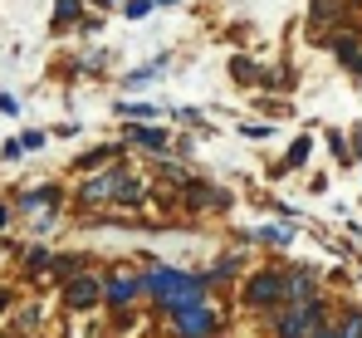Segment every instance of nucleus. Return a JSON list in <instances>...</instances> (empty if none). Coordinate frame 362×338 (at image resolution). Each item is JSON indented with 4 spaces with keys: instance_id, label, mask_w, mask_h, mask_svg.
I'll return each mask as SVG.
<instances>
[{
    "instance_id": "obj_1",
    "label": "nucleus",
    "mask_w": 362,
    "mask_h": 338,
    "mask_svg": "<svg viewBox=\"0 0 362 338\" xmlns=\"http://www.w3.org/2000/svg\"><path fill=\"white\" fill-rule=\"evenodd\" d=\"M142 289H152L157 304H167V309H186V304H201V289H206V284L181 275V270H152V275L142 280Z\"/></svg>"
},
{
    "instance_id": "obj_2",
    "label": "nucleus",
    "mask_w": 362,
    "mask_h": 338,
    "mask_svg": "<svg viewBox=\"0 0 362 338\" xmlns=\"http://www.w3.org/2000/svg\"><path fill=\"white\" fill-rule=\"evenodd\" d=\"M211 329H216V314H211V304H206V299L177 309V334L181 338H206Z\"/></svg>"
},
{
    "instance_id": "obj_3",
    "label": "nucleus",
    "mask_w": 362,
    "mask_h": 338,
    "mask_svg": "<svg viewBox=\"0 0 362 338\" xmlns=\"http://www.w3.org/2000/svg\"><path fill=\"white\" fill-rule=\"evenodd\" d=\"M318 314H323V309H318L313 299L299 304V309H289V314H284V324H279V338H303L313 324H318Z\"/></svg>"
},
{
    "instance_id": "obj_4",
    "label": "nucleus",
    "mask_w": 362,
    "mask_h": 338,
    "mask_svg": "<svg viewBox=\"0 0 362 338\" xmlns=\"http://www.w3.org/2000/svg\"><path fill=\"white\" fill-rule=\"evenodd\" d=\"M279 294H284V280L264 270V275H255V280H250V294H245V299H250V304H274Z\"/></svg>"
},
{
    "instance_id": "obj_5",
    "label": "nucleus",
    "mask_w": 362,
    "mask_h": 338,
    "mask_svg": "<svg viewBox=\"0 0 362 338\" xmlns=\"http://www.w3.org/2000/svg\"><path fill=\"white\" fill-rule=\"evenodd\" d=\"M69 304H74V309H93V304H98V284L88 280V275L74 280V284H69Z\"/></svg>"
},
{
    "instance_id": "obj_6",
    "label": "nucleus",
    "mask_w": 362,
    "mask_h": 338,
    "mask_svg": "<svg viewBox=\"0 0 362 338\" xmlns=\"http://www.w3.org/2000/svg\"><path fill=\"white\" fill-rule=\"evenodd\" d=\"M118 181H122V171L93 176V181H83V196H88V201H98V196H118Z\"/></svg>"
},
{
    "instance_id": "obj_7",
    "label": "nucleus",
    "mask_w": 362,
    "mask_h": 338,
    "mask_svg": "<svg viewBox=\"0 0 362 338\" xmlns=\"http://www.w3.org/2000/svg\"><path fill=\"white\" fill-rule=\"evenodd\" d=\"M137 289H142V280H137V275H113V280H108V299H113V304H127Z\"/></svg>"
},
{
    "instance_id": "obj_8",
    "label": "nucleus",
    "mask_w": 362,
    "mask_h": 338,
    "mask_svg": "<svg viewBox=\"0 0 362 338\" xmlns=\"http://www.w3.org/2000/svg\"><path fill=\"white\" fill-rule=\"evenodd\" d=\"M127 133H132L142 147H167V133H162V128H127Z\"/></svg>"
},
{
    "instance_id": "obj_9",
    "label": "nucleus",
    "mask_w": 362,
    "mask_h": 338,
    "mask_svg": "<svg viewBox=\"0 0 362 338\" xmlns=\"http://www.w3.org/2000/svg\"><path fill=\"white\" fill-rule=\"evenodd\" d=\"M259 240H274V245H289V230H284V225H264V230H259Z\"/></svg>"
},
{
    "instance_id": "obj_10",
    "label": "nucleus",
    "mask_w": 362,
    "mask_h": 338,
    "mask_svg": "<svg viewBox=\"0 0 362 338\" xmlns=\"http://www.w3.org/2000/svg\"><path fill=\"white\" fill-rule=\"evenodd\" d=\"M152 10V0H127V20H142Z\"/></svg>"
},
{
    "instance_id": "obj_11",
    "label": "nucleus",
    "mask_w": 362,
    "mask_h": 338,
    "mask_svg": "<svg viewBox=\"0 0 362 338\" xmlns=\"http://www.w3.org/2000/svg\"><path fill=\"white\" fill-rule=\"evenodd\" d=\"M338 338H362V314H353V319L343 324V334H338Z\"/></svg>"
},
{
    "instance_id": "obj_12",
    "label": "nucleus",
    "mask_w": 362,
    "mask_h": 338,
    "mask_svg": "<svg viewBox=\"0 0 362 338\" xmlns=\"http://www.w3.org/2000/svg\"><path fill=\"white\" fill-rule=\"evenodd\" d=\"M303 157H308V137H303V142H294V152H289V167H299Z\"/></svg>"
},
{
    "instance_id": "obj_13",
    "label": "nucleus",
    "mask_w": 362,
    "mask_h": 338,
    "mask_svg": "<svg viewBox=\"0 0 362 338\" xmlns=\"http://www.w3.org/2000/svg\"><path fill=\"white\" fill-rule=\"evenodd\" d=\"M74 10H78V5H74V0H59V20H69V15H74Z\"/></svg>"
},
{
    "instance_id": "obj_14",
    "label": "nucleus",
    "mask_w": 362,
    "mask_h": 338,
    "mask_svg": "<svg viewBox=\"0 0 362 338\" xmlns=\"http://www.w3.org/2000/svg\"><path fill=\"white\" fill-rule=\"evenodd\" d=\"M313 338H338V334H328V329H318V334H313Z\"/></svg>"
},
{
    "instance_id": "obj_15",
    "label": "nucleus",
    "mask_w": 362,
    "mask_h": 338,
    "mask_svg": "<svg viewBox=\"0 0 362 338\" xmlns=\"http://www.w3.org/2000/svg\"><path fill=\"white\" fill-rule=\"evenodd\" d=\"M5 221H10V211H0V230H5Z\"/></svg>"
},
{
    "instance_id": "obj_16",
    "label": "nucleus",
    "mask_w": 362,
    "mask_h": 338,
    "mask_svg": "<svg viewBox=\"0 0 362 338\" xmlns=\"http://www.w3.org/2000/svg\"><path fill=\"white\" fill-rule=\"evenodd\" d=\"M358 152H362V128H358Z\"/></svg>"
},
{
    "instance_id": "obj_17",
    "label": "nucleus",
    "mask_w": 362,
    "mask_h": 338,
    "mask_svg": "<svg viewBox=\"0 0 362 338\" xmlns=\"http://www.w3.org/2000/svg\"><path fill=\"white\" fill-rule=\"evenodd\" d=\"M0 309H5V299H0Z\"/></svg>"
}]
</instances>
